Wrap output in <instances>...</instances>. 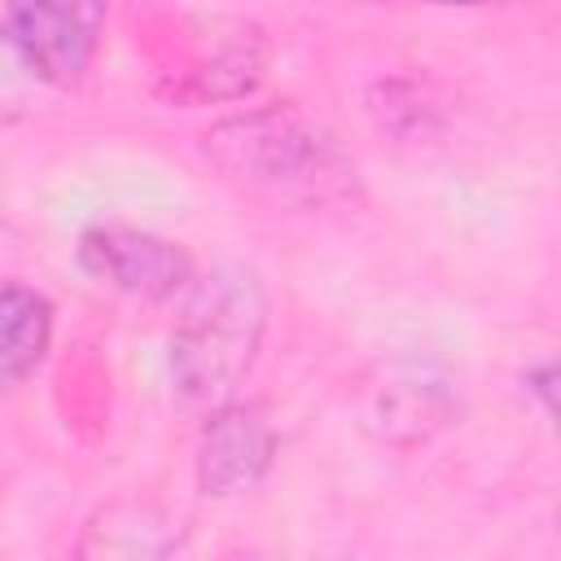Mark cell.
I'll use <instances>...</instances> for the list:
<instances>
[{"label": "cell", "instance_id": "cell-1", "mask_svg": "<svg viewBox=\"0 0 561 561\" xmlns=\"http://www.w3.org/2000/svg\"><path fill=\"white\" fill-rule=\"evenodd\" d=\"M202 158L232 188L285 210H342L359 202V167L342 140L294 101L228 114L202 131Z\"/></svg>", "mask_w": 561, "mask_h": 561}, {"label": "cell", "instance_id": "cell-2", "mask_svg": "<svg viewBox=\"0 0 561 561\" xmlns=\"http://www.w3.org/2000/svg\"><path fill=\"white\" fill-rule=\"evenodd\" d=\"M267 329V294L250 267H215L193 280L171 329V381L184 403L219 408L254 368Z\"/></svg>", "mask_w": 561, "mask_h": 561}, {"label": "cell", "instance_id": "cell-3", "mask_svg": "<svg viewBox=\"0 0 561 561\" xmlns=\"http://www.w3.org/2000/svg\"><path fill=\"white\" fill-rule=\"evenodd\" d=\"M105 18L110 0H4V39L35 79L75 88L92 70Z\"/></svg>", "mask_w": 561, "mask_h": 561}, {"label": "cell", "instance_id": "cell-4", "mask_svg": "<svg viewBox=\"0 0 561 561\" xmlns=\"http://www.w3.org/2000/svg\"><path fill=\"white\" fill-rule=\"evenodd\" d=\"M79 267L92 280H101V285H110L127 298H140V302L180 298L197 280L193 254L180 241L158 237L149 228H131V224H92V228H83Z\"/></svg>", "mask_w": 561, "mask_h": 561}, {"label": "cell", "instance_id": "cell-5", "mask_svg": "<svg viewBox=\"0 0 561 561\" xmlns=\"http://www.w3.org/2000/svg\"><path fill=\"white\" fill-rule=\"evenodd\" d=\"M276 460V425L263 403L228 399L210 408L197 438V486L215 500L241 495L263 482Z\"/></svg>", "mask_w": 561, "mask_h": 561}, {"label": "cell", "instance_id": "cell-6", "mask_svg": "<svg viewBox=\"0 0 561 561\" xmlns=\"http://www.w3.org/2000/svg\"><path fill=\"white\" fill-rule=\"evenodd\" d=\"M267 70V39L254 22H206L193 39V53L171 70V101H241L259 88Z\"/></svg>", "mask_w": 561, "mask_h": 561}, {"label": "cell", "instance_id": "cell-7", "mask_svg": "<svg viewBox=\"0 0 561 561\" xmlns=\"http://www.w3.org/2000/svg\"><path fill=\"white\" fill-rule=\"evenodd\" d=\"M53 342V302L22 285L9 280L0 294V377L4 386H22L48 355Z\"/></svg>", "mask_w": 561, "mask_h": 561}, {"label": "cell", "instance_id": "cell-8", "mask_svg": "<svg viewBox=\"0 0 561 561\" xmlns=\"http://www.w3.org/2000/svg\"><path fill=\"white\" fill-rule=\"evenodd\" d=\"M171 548H175V530L167 526V517L153 504L114 500L88 522L79 557H96V552H105V557H162Z\"/></svg>", "mask_w": 561, "mask_h": 561}, {"label": "cell", "instance_id": "cell-9", "mask_svg": "<svg viewBox=\"0 0 561 561\" xmlns=\"http://www.w3.org/2000/svg\"><path fill=\"white\" fill-rule=\"evenodd\" d=\"M447 416H451L447 386L430 381V377L394 381L373 403V421H381V438H390V443H416L430 430L447 425Z\"/></svg>", "mask_w": 561, "mask_h": 561}, {"label": "cell", "instance_id": "cell-10", "mask_svg": "<svg viewBox=\"0 0 561 561\" xmlns=\"http://www.w3.org/2000/svg\"><path fill=\"white\" fill-rule=\"evenodd\" d=\"M526 386H530V394L539 399V408L548 412V421L561 430V355L535 364V368L526 373Z\"/></svg>", "mask_w": 561, "mask_h": 561}, {"label": "cell", "instance_id": "cell-11", "mask_svg": "<svg viewBox=\"0 0 561 561\" xmlns=\"http://www.w3.org/2000/svg\"><path fill=\"white\" fill-rule=\"evenodd\" d=\"M438 4H478V0H438Z\"/></svg>", "mask_w": 561, "mask_h": 561}]
</instances>
